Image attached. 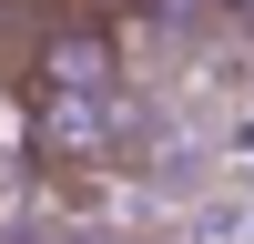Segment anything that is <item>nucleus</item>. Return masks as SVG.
<instances>
[{"instance_id":"2","label":"nucleus","mask_w":254,"mask_h":244,"mask_svg":"<svg viewBox=\"0 0 254 244\" xmlns=\"http://www.w3.org/2000/svg\"><path fill=\"white\" fill-rule=\"evenodd\" d=\"M214 10H234V20H254V0H214Z\"/></svg>"},{"instance_id":"1","label":"nucleus","mask_w":254,"mask_h":244,"mask_svg":"<svg viewBox=\"0 0 254 244\" xmlns=\"http://www.w3.org/2000/svg\"><path fill=\"white\" fill-rule=\"evenodd\" d=\"M20 132H31V153L51 173H102V163H122V102H102V92H31L20 81Z\"/></svg>"}]
</instances>
